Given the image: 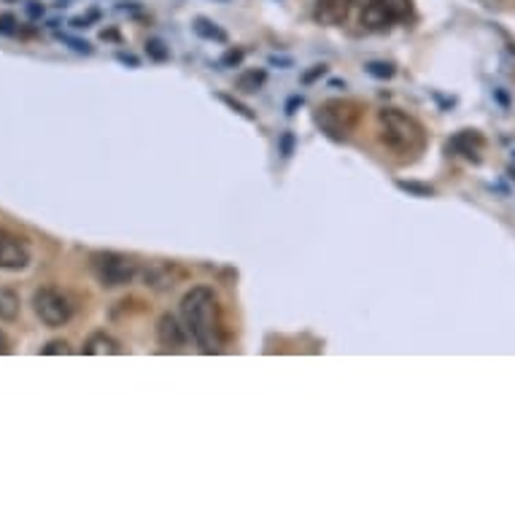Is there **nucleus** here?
Returning <instances> with one entry per match:
<instances>
[{"mask_svg": "<svg viewBox=\"0 0 515 515\" xmlns=\"http://www.w3.org/2000/svg\"><path fill=\"white\" fill-rule=\"evenodd\" d=\"M181 316L203 354L211 356L222 351V316L211 286H192L181 300Z\"/></svg>", "mask_w": 515, "mask_h": 515, "instance_id": "nucleus-1", "label": "nucleus"}, {"mask_svg": "<svg viewBox=\"0 0 515 515\" xmlns=\"http://www.w3.org/2000/svg\"><path fill=\"white\" fill-rule=\"evenodd\" d=\"M378 138L397 157H416L427 146V133L421 122L400 108L378 111Z\"/></svg>", "mask_w": 515, "mask_h": 515, "instance_id": "nucleus-2", "label": "nucleus"}, {"mask_svg": "<svg viewBox=\"0 0 515 515\" xmlns=\"http://www.w3.org/2000/svg\"><path fill=\"white\" fill-rule=\"evenodd\" d=\"M89 270L98 278V284L106 286V289L133 284L135 278L141 276L138 262L127 254H119V251H95L89 257Z\"/></svg>", "mask_w": 515, "mask_h": 515, "instance_id": "nucleus-3", "label": "nucleus"}, {"mask_svg": "<svg viewBox=\"0 0 515 515\" xmlns=\"http://www.w3.org/2000/svg\"><path fill=\"white\" fill-rule=\"evenodd\" d=\"M359 119H362V108H359V103H351V100H329L313 114V122L332 141H346L348 133L359 125Z\"/></svg>", "mask_w": 515, "mask_h": 515, "instance_id": "nucleus-4", "label": "nucleus"}, {"mask_svg": "<svg viewBox=\"0 0 515 515\" xmlns=\"http://www.w3.org/2000/svg\"><path fill=\"white\" fill-rule=\"evenodd\" d=\"M33 311L46 327H65L73 319V302L68 300V294L54 289V286H41L33 294Z\"/></svg>", "mask_w": 515, "mask_h": 515, "instance_id": "nucleus-5", "label": "nucleus"}, {"mask_svg": "<svg viewBox=\"0 0 515 515\" xmlns=\"http://www.w3.org/2000/svg\"><path fill=\"white\" fill-rule=\"evenodd\" d=\"M141 278L143 286H149L151 292H170L181 281H187V267L178 265V262H168V259H157L149 267H143Z\"/></svg>", "mask_w": 515, "mask_h": 515, "instance_id": "nucleus-6", "label": "nucleus"}, {"mask_svg": "<svg viewBox=\"0 0 515 515\" xmlns=\"http://www.w3.org/2000/svg\"><path fill=\"white\" fill-rule=\"evenodd\" d=\"M30 259H33V251L25 238L0 230V270H25Z\"/></svg>", "mask_w": 515, "mask_h": 515, "instance_id": "nucleus-7", "label": "nucleus"}, {"mask_svg": "<svg viewBox=\"0 0 515 515\" xmlns=\"http://www.w3.org/2000/svg\"><path fill=\"white\" fill-rule=\"evenodd\" d=\"M157 343L165 351H184L189 346V332L173 313H162L157 321Z\"/></svg>", "mask_w": 515, "mask_h": 515, "instance_id": "nucleus-8", "label": "nucleus"}, {"mask_svg": "<svg viewBox=\"0 0 515 515\" xmlns=\"http://www.w3.org/2000/svg\"><path fill=\"white\" fill-rule=\"evenodd\" d=\"M351 3L354 0H316L313 19L324 27L346 25L348 14H351Z\"/></svg>", "mask_w": 515, "mask_h": 515, "instance_id": "nucleus-9", "label": "nucleus"}, {"mask_svg": "<svg viewBox=\"0 0 515 515\" xmlns=\"http://www.w3.org/2000/svg\"><path fill=\"white\" fill-rule=\"evenodd\" d=\"M81 354L84 356H119L122 354V343L111 335H106L103 329L98 332H92L87 340H84V346H81Z\"/></svg>", "mask_w": 515, "mask_h": 515, "instance_id": "nucleus-10", "label": "nucleus"}, {"mask_svg": "<svg viewBox=\"0 0 515 515\" xmlns=\"http://www.w3.org/2000/svg\"><path fill=\"white\" fill-rule=\"evenodd\" d=\"M448 149L459 151L462 157H467V160L472 162H480V151H483V138H480L475 130H464V133H459L456 138H453L451 143H448Z\"/></svg>", "mask_w": 515, "mask_h": 515, "instance_id": "nucleus-11", "label": "nucleus"}, {"mask_svg": "<svg viewBox=\"0 0 515 515\" xmlns=\"http://www.w3.org/2000/svg\"><path fill=\"white\" fill-rule=\"evenodd\" d=\"M362 25L370 27V30H386V27L394 25V19L389 17V11L383 9L378 0H370L362 9Z\"/></svg>", "mask_w": 515, "mask_h": 515, "instance_id": "nucleus-12", "label": "nucleus"}, {"mask_svg": "<svg viewBox=\"0 0 515 515\" xmlns=\"http://www.w3.org/2000/svg\"><path fill=\"white\" fill-rule=\"evenodd\" d=\"M19 311H22L19 294L9 286H0V321H17Z\"/></svg>", "mask_w": 515, "mask_h": 515, "instance_id": "nucleus-13", "label": "nucleus"}, {"mask_svg": "<svg viewBox=\"0 0 515 515\" xmlns=\"http://www.w3.org/2000/svg\"><path fill=\"white\" fill-rule=\"evenodd\" d=\"M267 81V73L265 71H257V68H251V71H243L238 76V81H235V87L240 89V92H259L262 89V84Z\"/></svg>", "mask_w": 515, "mask_h": 515, "instance_id": "nucleus-14", "label": "nucleus"}, {"mask_svg": "<svg viewBox=\"0 0 515 515\" xmlns=\"http://www.w3.org/2000/svg\"><path fill=\"white\" fill-rule=\"evenodd\" d=\"M195 33L200 38H205V41H216V44H227V33L224 30H219V27L214 25V22H208L205 17H197L195 19Z\"/></svg>", "mask_w": 515, "mask_h": 515, "instance_id": "nucleus-15", "label": "nucleus"}, {"mask_svg": "<svg viewBox=\"0 0 515 515\" xmlns=\"http://www.w3.org/2000/svg\"><path fill=\"white\" fill-rule=\"evenodd\" d=\"M383 9L389 11V17L394 22H402L413 14V0H378Z\"/></svg>", "mask_w": 515, "mask_h": 515, "instance_id": "nucleus-16", "label": "nucleus"}, {"mask_svg": "<svg viewBox=\"0 0 515 515\" xmlns=\"http://www.w3.org/2000/svg\"><path fill=\"white\" fill-rule=\"evenodd\" d=\"M365 71L370 73L373 79L386 81V79H391V76H394V65L383 63V60H370V63L365 65Z\"/></svg>", "mask_w": 515, "mask_h": 515, "instance_id": "nucleus-17", "label": "nucleus"}, {"mask_svg": "<svg viewBox=\"0 0 515 515\" xmlns=\"http://www.w3.org/2000/svg\"><path fill=\"white\" fill-rule=\"evenodd\" d=\"M146 54H149V60H154V63H165L170 57V49L162 41H157V38H151V41H146Z\"/></svg>", "mask_w": 515, "mask_h": 515, "instance_id": "nucleus-18", "label": "nucleus"}, {"mask_svg": "<svg viewBox=\"0 0 515 515\" xmlns=\"http://www.w3.org/2000/svg\"><path fill=\"white\" fill-rule=\"evenodd\" d=\"M397 187H400L402 192H408V195H416V197L435 195V189L429 187V184H418V181H397Z\"/></svg>", "mask_w": 515, "mask_h": 515, "instance_id": "nucleus-19", "label": "nucleus"}, {"mask_svg": "<svg viewBox=\"0 0 515 515\" xmlns=\"http://www.w3.org/2000/svg\"><path fill=\"white\" fill-rule=\"evenodd\" d=\"M41 354L44 356H65L71 354V346H68V340H52V343H46L41 348Z\"/></svg>", "mask_w": 515, "mask_h": 515, "instance_id": "nucleus-20", "label": "nucleus"}, {"mask_svg": "<svg viewBox=\"0 0 515 515\" xmlns=\"http://www.w3.org/2000/svg\"><path fill=\"white\" fill-rule=\"evenodd\" d=\"M219 100H222V103H227V106H230L232 111H238L240 116H246V119H251V122H254V119H257V116L251 114V108H246V106H243V103H238V100L227 98V95H219Z\"/></svg>", "mask_w": 515, "mask_h": 515, "instance_id": "nucleus-21", "label": "nucleus"}, {"mask_svg": "<svg viewBox=\"0 0 515 515\" xmlns=\"http://www.w3.org/2000/svg\"><path fill=\"white\" fill-rule=\"evenodd\" d=\"M294 143H297L294 133H284V135H281V143H278V151H281V157H292V154H294Z\"/></svg>", "mask_w": 515, "mask_h": 515, "instance_id": "nucleus-22", "label": "nucleus"}, {"mask_svg": "<svg viewBox=\"0 0 515 515\" xmlns=\"http://www.w3.org/2000/svg\"><path fill=\"white\" fill-rule=\"evenodd\" d=\"M324 73H327V65H313L311 71L302 73V84H313V81L321 79Z\"/></svg>", "mask_w": 515, "mask_h": 515, "instance_id": "nucleus-23", "label": "nucleus"}, {"mask_svg": "<svg viewBox=\"0 0 515 515\" xmlns=\"http://www.w3.org/2000/svg\"><path fill=\"white\" fill-rule=\"evenodd\" d=\"M240 60H243V52L240 49H230V52L224 54L222 65H240Z\"/></svg>", "mask_w": 515, "mask_h": 515, "instance_id": "nucleus-24", "label": "nucleus"}, {"mask_svg": "<svg viewBox=\"0 0 515 515\" xmlns=\"http://www.w3.org/2000/svg\"><path fill=\"white\" fill-rule=\"evenodd\" d=\"M6 354H11V340L6 338V332L0 329V356H6Z\"/></svg>", "mask_w": 515, "mask_h": 515, "instance_id": "nucleus-25", "label": "nucleus"}, {"mask_svg": "<svg viewBox=\"0 0 515 515\" xmlns=\"http://www.w3.org/2000/svg\"><path fill=\"white\" fill-rule=\"evenodd\" d=\"M297 106H302V98H300V95H297V98H292V100H289V103H286V114L292 116V114H294V108H297Z\"/></svg>", "mask_w": 515, "mask_h": 515, "instance_id": "nucleus-26", "label": "nucleus"}, {"mask_svg": "<svg viewBox=\"0 0 515 515\" xmlns=\"http://www.w3.org/2000/svg\"><path fill=\"white\" fill-rule=\"evenodd\" d=\"M270 63H273V65H292V60H278V57H270Z\"/></svg>", "mask_w": 515, "mask_h": 515, "instance_id": "nucleus-27", "label": "nucleus"}, {"mask_svg": "<svg viewBox=\"0 0 515 515\" xmlns=\"http://www.w3.org/2000/svg\"><path fill=\"white\" fill-rule=\"evenodd\" d=\"M365 3H370V0H365Z\"/></svg>", "mask_w": 515, "mask_h": 515, "instance_id": "nucleus-28", "label": "nucleus"}]
</instances>
